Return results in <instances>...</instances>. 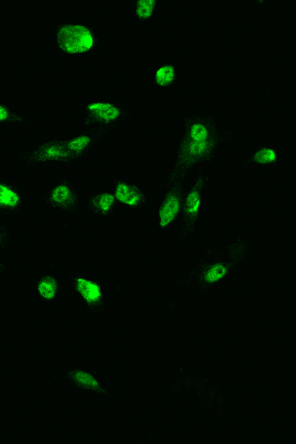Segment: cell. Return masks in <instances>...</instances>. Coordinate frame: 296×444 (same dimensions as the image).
Here are the masks:
<instances>
[{"label": "cell", "mask_w": 296, "mask_h": 444, "mask_svg": "<svg viewBox=\"0 0 296 444\" xmlns=\"http://www.w3.org/2000/svg\"><path fill=\"white\" fill-rule=\"evenodd\" d=\"M175 77V70L171 65H165L156 72V81L161 86H166L171 84Z\"/></svg>", "instance_id": "obj_13"}, {"label": "cell", "mask_w": 296, "mask_h": 444, "mask_svg": "<svg viewBox=\"0 0 296 444\" xmlns=\"http://www.w3.org/2000/svg\"><path fill=\"white\" fill-rule=\"evenodd\" d=\"M277 159L276 152L270 147L261 148L253 156V160L256 163L263 164L273 163L276 161Z\"/></svg>", "instance_id": "obj_15"}, {"label": "cell", "mask_w": 296, "mask_h": 444, "mask_svg": "<svg viewBox=\"0 0 296 444\" xmlns=\"http://www.w3.org/2000/svg\"><path fill=\"white\" fill-rule=\"evenodd\" d=\"M10 117V113L7 109L0 105V122L7 120Z\"/></svg>", "instance_id": "obj_20"}, {"label": "cell", "mask_w": 296, "mask_h": 444, "mask_svg": "<svg viewBox=\"0 0 296 444\" xmlns=\"http://www.w3.org/2000/svg\"><path fill=\"white\" fill-rule=\"evenodd\" d=\"M181 209L180 198L175 194L168 196L159 211L160 226L165 227L174 221Z\"/></svg>", "instance_id": "obj_2"}, {"label": "cell", "mask_w": 296, "mask_h": 444, "mask_svg": "<svg viewBox=\"0 0 296 444\" xmlns=\"http://www.w3.org/2000/svg\"><path fill=\"white\" fill-rule=\"evenodd\" d=\"M201 206V196L197 188L191 190L186 200V211L190 217H195L199 212Z\"/></svg>", "instance_id": "obj_11"}, {"label": "cell", "mask_w": 296, "mask_h": 444, "mask_svg": "<svg viewBox=\"0 0 296 444\" xmlns=\"http://www.w3.org/2000/svg\"><path fill=\"white\" fill-rule=\"evenodd\" d=\"M20 202V197L13 189L0 183V206L15 208Z\"/></svg>", "instance_id": "obj_8"}, {"label": "cell", "mask_w": 296, "mask_h": 444, "mask_svg": "<svg viewBox=\"0 0 296 444\" xmlns=\"http://www.w3.org/2000/svg\"><path fill=\"white\" fill-rule=\"evenodd\" d=\"M115 194L118 201L130 206L137 205L142 198L141 193L138 189L125 183L117 185Z\"/></svg>", "instance_id": "obj_4"}, {"label": "cell", "mask_w": 296, "mask_h": 444, "mask_svg": "<svg viewBox=\"0 0 296 444\" xmlns=\"http://www.w3.org/2000/svg\"><path fill=\"white\" fill-rule=\"evenodd\" d=\"M57 41L62 50L73 54L86 52L94 45L90 29L78 24L67 25L59 29Z\"/></svg>", "instance_id": "obj_1"}, {"label": "cell", "mask_w": 296, "mask_h": 444, "mask_svg": "<svg viewBox=\"0 0 296 444\" xmlns=\"http://www.w3.org/2000/svg\"><path fill=\"white\" fill-rule=\"evenodd\" d=\"M212 147V143L209 140L205 142H195L190 140L185 143L183 150V158L185 160H191L202 157Z\"/></svg>", "instance_id": "obj_6"}, {"label": "cell", "mask_w": 296, "mask_h": 444, "mask_svg": "<svg viewBox=\"0 0 296 444\" xmlns=\"http://www.w3.org/2000/svg\"><path fill=\"white\" fill-rule=\"evenodd\" d=\"M115 201V197L109 193L100 194L94 200V204L97 209L103 213H107L111 209Z\"/></svg>", "instance_id": "obj_17"}, {"label": "cell", "mask_w": 296, "mask_h": 444, "mask_svg": "<svg viewBox=\"0 0 296 444\" xmlns=\"http://www.w3.org/2000/svg\"><path fill=\"white\" fill-rule=\"evenodd\" d=\"M76 288L82 298L90 304L98 303L102 297L99 285L85 278L77 279L76 281Z\"/></svg>", "instance_id": "obj_3"}, {"label": "cell", "mask_w": 296, "mask_h": 444, "mask_svg": "<svg viewBox=\"0 0 296 444\" xmlns=\"http://www.w3.org/2000/svg\"><path fill=\"white\" fill-rule=\"evenodd\" d=\"M70 151L61 144H49L41 148L38 157L42 160L65 159L69 157Z\"/></svg>", "instance_id": "obj_7"}, {"label": "cell", "mask_w": 296, "mask_h": 444, "mask_svg": "<svg viewBox=\"0 0 296 444\" xmlns=\"http://www.w3.org/2000/svg\"><path fill=\"white\" fill-rule=\"evenodd\" d=\"M155 2L153 0H143L137 3V14L139 18L146 19L153 13Z\"/></svg>", "instance_id": "obj_19"}, {"label": "cell", "mask_w": 296, "mask_h": 444, "mask_svg": "<svg viewBox=\"0 0 296 444\" xmlns=\"http://www.w3.org/2000/svg\"><path fill=\"white\" fill-rule=\"evenodd\" d=\"M57 283L54 278L47 277L42 279L38 285V291L42 298L51 300L56 296Z\"/></svg>", "instance_id": "obj_9"}, {"label": "cell", "mask_w": 296, "mask_h": 444, "mask_svg": "<svg viewBox=\"0 0 296 444\" xmlns=\"http://www.w3.org/2000/svg\"><path fill=\"white\" fill-rule=\"evenodd\" d=\"M74 379L81 386L91 390H97L100 388V383L91 374L83 371L75 372Z\"/></svg>", "instance_id": "obj_14"}, {"label": "cell", "mask_w": 296, "mask_h": 444, "mask_svg": "<svg viewBox=\"0 0 296 444\" xmlns=\"http://www.w3.org/2000/svg\"><path fill=\"white\" fill-rule=\"evenodd\" d=\"M227 273L226 266L222 263H216L206 270L204 275V280L209 283L218 282L226 276Z\"/></svg>", "instance_id": "obj_12"}, {"label": "cell", "mask_w": 296, "mask_h": 444, "mask_svg": "<svg viewBox=\"0 0 296 444\" xmlns=\"http://www.w3.org/2000/svg\"><path fill=\"white\" fill-rule=\"evenodd\" d=\"M88 109L99 120L104 122L115 121L120 115V110L108 103H93L88 105Z\"/></svg>", "instance_id": "obj_5"}, {"label": "cell", "mask_w": 296, "mask_h": 444, "mask_svg": "<svg viewBox=\"0 0 296 444\" xmlns=\"http://www.w3.org/2000/svg\"><path fill=\"white\" fill-rule=\"evenodd\" d=\"M51 200L57 205H67L73 200V194L67 185H59L53 189Z\"/></svg>", "instance_id": "obj_10"}, {"label": "cell", "mask_w": 296, "mask_h": 444, "mask_svg": "<svg viewBox=\"0 0 296 444\" xmlns=\"http://www.w3.org/2000/svg\"><path fill=\"white\" fill-rule=\"evenodd\" d=\"M91 142L90 137L86 135L78 137L72 139L68 142L66 147L70 152H75V153H80L83 150H85Z\"/></svg>", "instance_id": "obj_18"}, {"label": "cell", "mask_w": 296, "mask_h": 444, "mask_svg": "<svg viewBox=\"0 0 296 444\" xmlns=\"http://www.w3.org/2000/svg\"><path fill=\"white\" fill-rule=\"evenodd\" d=\"M190 140L195 142H205L210 140L208 129L202 124H194L190 130Z\"/></svg>", "instance_id": "obj_16"}]
</instances>
